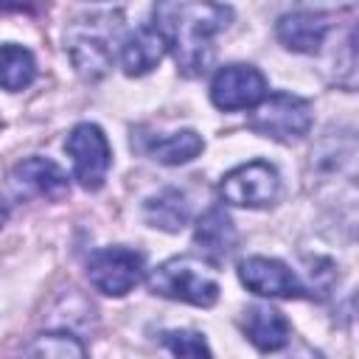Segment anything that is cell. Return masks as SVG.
Listing matches in <instances>:
<instances>
[{
	"label": "cell",
	"instance_id": "cell-5",
	"mask_svg": "<svg viewBox=\"0 0 359 359\" xmlns=\"http://www.w3.org/2000/svg\"><path fill=\"white\" fill-rule=\"evenodd\" d=\"M311 182L323 194L325 188H334V182H342L345 191L353 194V180H356V140L353 132H334L328 129L320 143L311 149Z\"/></svg>",
	"mask_w": 359,
	"mask_h": 359
},
{
	"label": "cell",
	"instance_id": "cell-4",
	"mask_svg": "<svg viewBox=\"0 0 359 359\" xmlns=\"http://www.w3.org/2000/svg\"><path fill=\"white\" fill-rule=\"evenodd\" d=\"M151 294L168 297V300H182L191 306L210 309L219 300V283L199 266L194 258H168L163 261L151 278H149Z\"/></svg>",
	"mask_w": 359,
	"mask_h": 359
},
{
	"label": "cell",
	"instance_id": "cell-18",
	"mask_svg": "<svg viewBox=\"0 0 359 359\" xmlns=\"http://www.w3.org/2000/svg\"><path fill=\"white\" fill-rule=\"evenodd\" d=\"M36 79V59L22 45H0V87L20 93Z\"/></svg>",
	"mask_w": 359,
	"mask_h": 359
},
{
	"label": "cell",
	"instance_id": "cell-19",
	"mask_svg": "<svg viewBox=\"0 0 359 359\" xmlns=\"http://www.w3.org/2000/svg\"><path fill=\"white\" fill-rule=\"evenodd\" d=\"M20 359H87V351L79 337L67 331H50V334L34 337L22 348Z\"/></svg>",
	"mask_w": 359,
	"mask_h": 359
},
{
	"label": "cell",
	"instance_id": "cell-2",
	"mask_svg": "<svg viewBox=\"0 0 359 359\" xmlns=\"http://www.w3.org/2000/svg\"><path fill=\"white\" fill-rule=\"evenodd\" d=\"M121 8H93L76 17L65 31V50L76 73L87 81H98L112 67V42L121 31Z\"/></svg>",
	"mask_w": 359,
	"mask_h": 359
},
{
	"label": "cell",
	"instance_id": "cell-9",
	"mask_svg": "<svg viewBox=\"0 0 359 359\" xmlns=\"http://www.w3.org/2000/svg\"><path fill=\"white\" fill-rule=\"evenodd\" d=\"M266 98V79L252 65H227L210 81V101L224 109H252Z\"/></svg>",
	"mask_w": 359,
	"mask_h": 359
},
{
	"label": "cell",
	"instance_id": "cell-13",
	"mask_svg": "<svg viewBox=\"0 0 359 359\" xmlns=\"http://www.w3.org/2000/svg\"><path fill=\"white\" fill-rule=\"evenodd\" d=\"M194 244L199 250V255L219 266L230 258V252L236 250L238 244V230L233 224V219L222 210V208H210L202 213V219L196 222V230H194Z\"/></svg>",
	"mask_w": 359,
	"mask_h": 359
},
{
	"label": "cell",
	"instance_id": "cell-6",
	"mask_svg": "<svg viewBox=\"0 0 359 359\" xmlns=\"http://www.w3.org/2000/svg\"><path fill=\"white\" fill-rule=\"evenodd\" d=\"M280 191L278 168L266 160H250L227 171L219 182V196L236 208H266Z\"/></svg>",
	"mask_w": 359,
	"mask_h": 359
},
{
	"label": "cell",
	"instance_id": "cell-16",
	"mask_svg": "<svg viewBox=\"0 0 359 359\" xmlns=\"http://www.w3.org/2000/svg\"><path fill=\"white\" fill-rule=\"evenodd\" d=\"M143 219L157 227V230H165V233H177L188 224L191 219V205L185 199L182 191L177 188H163L157 194H151L146 202H143Z\"/></svg>",
	"mask_w": 359,
	"mask_h": 359
},
{
	"label": "cell",
	"instance_id": "cell-20",
	"mask_svg": "<svg viewBox=\"0 0 359 359\" xmlns=\"http://www.w3.org/2000/svg\"><path fill=\"white\" fill-rule=\"evenodd\" d=\"M163 342L174 353V359H213V353H210V348L199 331H188V328L165 331Z\"/></svg>",
	"mask_w": 359,
	"mask_h": 359
},
{
	"label": "cell",
	"instance_id": "cell-7",
	"mask_svg": "<svg viewBox=\"0 0 359 359\" xmlns=\"http://www.w3.org/2000/svg\"><path fill=\"white\" fill-rule=\"evenodd\" d=\"M87 278L95 292L107 297H123L143 280V255L129 247L95 250L87 261Z\"/></svg>",
	"mask_w": 359,
	"mask_h": 359
},
{
	"label": "cell",
	"instance_id": "cell-1",
	"mask_svg": "<svg viewBox=\"0 0 359 359\" xmlns=\"http://www.w3.org/2000/svg\"><path fill=\"white\" fill-rule=\"evenodd\" d=\"M233 20V8L222 3H157L154 28L174 53L182 76H202L216 53V34H222Z\"/></svg>",
	"mask_w": 359,
	"mask_h": 359
},
{
	"label": "cell",
	"instance_id": "cell-10",
	"mask_svg": "<svg viewBox=\"0 0 359 359\" xmlns=\"http://www.w3.org/2000/svg\"><path fill=\"white\" fill-rule=\"evenodd\" d=\"M238 278L250 292H255L261 297H306L309 294V289L297 278V272L289 269L278 258L250 255L238 264Z\"/></svg>",
	"mask_w": 359,
	"mask_h": 359
},
{
	"label": "cell",
	"instance_id": "cell-8",
	"mask_svg": "<svg viewBox=\"0 0 359 359\" xmlns=\"http://www.w3.org/2000/svg\"><path fill=\"white\" fill-rule=\"evenodd\" d=\"M65 149L73 157V177L79 180V185L84 191H98L112 165V149H109V140L101 132V126H95V123L73 126Z\"/></svg>",
	"mask_w": 359,
	"mask_h": 359
},
{
	"label": "cell",
	"instance_id": "cell-22",
	"mask_svg": "<svg viewBox=\"0 0 359 359\" xmlns=\"http://www.w3.org/2000/svg\"><path fill=\"white\" fill-rule=\"evenodd\" d=\"M6 219H8V205H6V199L0 196V227L6 224Z\"/></svg>",
	"mask_w": 359,
	"mask_h": 359
},
{
	"label": "cell",
	"instance_id": "cell-3",
	"mask_svg": "<svg viewBox=\"0 0 359 359\" xmlns=\"http://www.w3.org/2000/svg\"><path fill=\"white\" fill-rule=\"evenodd\" d=\"M247 126L269 140L278 143H294L309 135L311 129V104L294 93H272L258 107H252Z\"/></svg>",
	"mask_w": 359,
	"mask_h": 359
},
{
	"label": "cell",
	"instance_id": "cell-11",
	"mask_svg": "<svg viewBox=\"0 0 359 359\" xmlns=\"http://www.w3.org/2000/svg\"><path fill=\"white\" fill-rule=\"evenodd\" d=\"M11 185L22 196H42V199H62L70 191L67 174L45 157H28L14 165L11 171Z\"/></svg>",
	"mask_w": 359,
	"mask_h": 359
},
{
	"label": "cell",
	"instance_id": "cell-12",
	"mask_svg": "<svg viewBox=\"0 0 359 359\" xmlns=\"http://www.w3.org/2000/svg\"><path fill=\"white\" fill-rule=\"evenodd\" d=\"M328 31H331V17L323 11H292L283 14L275 25L280 45L294 53H317Z\"/></svg>",
	"mask_w": 359,
	"mask_h": 359
},
{
	"label": "cell",
	"instance_id": "cell-17",
	"mask_svg": "<svg viewBox=\"0 0 359 359\" xmlns=\"http://www.w3.org/2000/svg\"><path fill=\"white\" fill-rule=\"evenodd\" d=\"M143 149L157 163H163V165H180V163L194 160L205 149V143H202V135L199 132L180 129V132H171V135H163V137H149Z\"/></svg>",
	"mask_w": 359,
	"mask_h": 359
},
{
	"label": "cell",
	"instance_id": "cell-14",
	"mask_svg": "<svg viewBox=\"0 0 359 359\" xmlns=\"http://www.w3.org/2000/svg\"><path fill=\"white\" fill-rule=\"evenodd\" d=\"M165 50L168 48H165V39L160 36V31L151 22L140 25L121 39V67L126 76H143L160 65Z\"/></svg>",
	"mask_w": 359,
	"mask_h": 359
},
{
	"label": "cell",
	"instance_id": "cell-21",
	"mask_svg": "<svg viewBox=\"0 0 359 359\" xmlns=\"http://www.w3.org/2000/svg\"><path fill=\"white\" fill-rule=\"evenodd\" d=\"M294 359H323V356H320L317 351H311V348H306V345H303V348L294 353Z\"/></svg>",
	"mask_w": 359,
	"mask_h": 359
},
{
	"label": "cell",
	"instance_id": "cell-15",
	"mask_svg": "<svg viewBox=\"0 0 359 359\" xmlns=\"http://www.w3.org/2000/svg\"><path fill=\"white\" fill-rule=\"evenodd\" d=\"M244 334L261 351H280L292 339V325L275 306L255 303L244 311Z\"/></svg>",
	"mask_w": 359,
	"mask_h": 359
}]
</instances>
